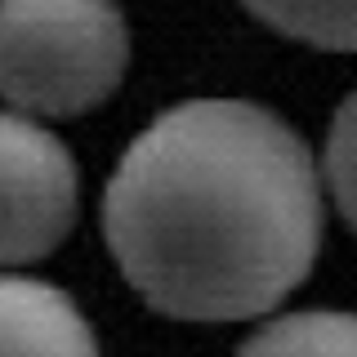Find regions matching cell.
Segmentation results:
<instances>
[{
    "mask_svg": "<svg viewBox=\"0 0 357 357\" xmlns=\"http://www.w3.org/2000/svg\"><path fill=\"white\" fill-rule=\"evenodd\" d=\"M321 219L308 143L245 98H188L161 112L103 192L116 268L178 321L277 308L317 259Z\"/></svg>",
    "mask_w": 357,
    "mask_h": 357,
    "instance_id": "cell-1",
    "label": "cell"
},
{
    "mask_svg": "<svg viewBox=\"0 0 357 357\" xmlns=\"http://www.w3.org/2000/svg\"><path fill=\"white\" fill-rule=\"evenodd\" d=\"M130 67L116 0H0V98L27 116H81Z\"/></svg>",
    "mask_w": 357,
    "mask_h": 357,
    "instance_id": "cell-2",
    "label": "cell"
},
{
    "mask_svg": "<svg viewBox=\"0 0 357 357\" xmlns=\"http://www.w3.org/2000/svg\"><path fill=\"white\" fill-rule=\"evenodd\" d=\"M81 210V174L59 134L27 112H0V268L59 250Z\"/></svg>",
    "mask_w": 357,
    "mask_h": 357,
    "instance_id": "cell-3",
    "label": "cell"
},
{
    "mask_svg": "<svg viewBox=\"0 0 357 357\" xmlns=\"http://www.w3.org/2000/svg\"><path fill=\"white\" fill-rule=\"evenodd\" d=\"M0 357H98V340L67 290L0 273Z\"/></svg>",
    "mask_w": 357,
    "mask_h": 357,
    "instance_id": "cell-4",
    "label": "cell"
},
{
    "mask_svg": "<svg viewBox=\"0 0 357 357\" xmlns=\"http://www.w3.org/2000/svg\"><path fill=\"white\" fill-rule=\"evenodd\" d=\"M237 357H357V312L308 308L264 321Z\"/></svg>",
    "mask_w": 357,
    "mask_h": 357,
    "instance_id": "cell-5",
    "label": "cell"
},
{
    "mask_svg": "<svg viewBox=\"0 0 357 357\" xmlns=\"http://www.w3.org/2000/svg\"><path fill=\"white\" fill-rule=\"evenodd\" d=\"M241 5L290 40L357 54V0H241Z\"/></svg>",
    "mask_w": 357,
    "mask_h": 357,
    "instance_id": "cell-6",
    "label": "cell"
},
{
    "mask_svg": "<svg viewBox=\"0 0 357 357\" xmlns=\"http://www.w3.org/2000/svg\"><path fill=\"white\" fill-rule=\"evenodd\" d=\"M326 188L357 232V89L335 107L331 134H326Z\"/></svg>",
    "mask_w": 357,
    "mask_h": 357,
    "instance_id": "cell-7",
    "label": "cell"
}]
</instances>
